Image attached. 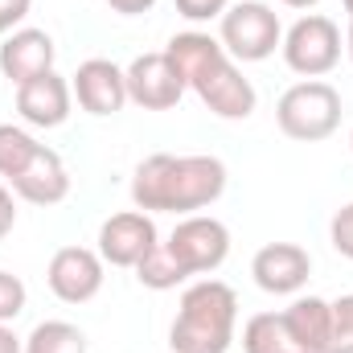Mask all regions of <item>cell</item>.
Listing matches in <instances>:
<instances>
[{"label": "cell", "mask_w": 353, "mask_h": 353, "mask_svg": "<svg viewBox=\"0 0 353 353\" xmlns=\"http://www.w3.org/2000/svg\"><path fill=\"white\" fill-rule=\"evenodd\" d=\"M8 189H12L21 201H29V205H58V201H66V193H70V173H66L62 157L41 144L37 157L8 181Z\"/></svg>", "instance_id": "15"}, {"label": "cell", "mask_w": 353, "mask_h": 353, "mask_svg": "<svg viewBox=\"0 0 353 353\" xmlns=\"http://www.w3.org/2000/svg\"><path fill=\"white\" fill-rule=\"evenodd\" d=\"M37 148H41V144H37L25 128H17V123H0V176L12 181V176L37 157Z\"/></svg>", "instance_id": "20"}, {"label": "cell", "mask_w": 353, "mask_h": 353, "mask_svg": "<svg viewBox=\"0 0 353 353\" xmlns=\"http://www.w3.org/2000/svg\"><path fill=\"white\" fill-rule=\"evenodd\" d=\"M136 279L144 283V288H152V292H169L176 283H185L189 279V271L173 259V251L165 247V243H157L140 263H136Z\"/></svg>", "instance_id": "19"}, {"label": "cell", "mask_w": 353, "mask_h": 353, "mask_svg": "<svg viewBox=\"0 0 353 353\" xmlns=\"http://www.w3.org/2000/svg\"><path fill=\"white\" fill-rule=\"evenodd\" d=\"M226 193V165L218 157L157 152L136 165L132 201L144 214H197Z\"/></svg>", "instance_id": "1"}, {"label": "cell", "mask_w": 353, "mask_h": 353, "mask_svg": "<svg viewBox=\"0 0 353 353\" xmlns=\"http://www.w3.org/2000/svg\"><path fill=\"white\" fill-rule=\"evenodd\" d=\"M107 4H111V12H119V17H144V12L157 8V0H107Z\"/></svg>", "instance_id": "27"}, {"label": "cell", "mask_w": 353, "mask_h": 353, "mask_svg": "<svg viewBox=\"0 0 353 353\" xmlns=\"http://www.w3.org/2000/svg\"><path fill=\"white\" fill-rule=\"evenodd\" d=\"M275 123L288 140L321 144L341 128V94H337V87H329L321 79H304V83H296L279 94Z\"/></svg>", "instance_id": "4"}, {"label": "cell", "mask_w": 353, "mask_h": 353, "mask_svg": "<svg viewBox=\"0 0 353 353\" xmlns=\"http://www.w3.org/2000/svg\"><path fill=\"white\" fill-rule=\"evenodd\" d=\"M333 321H329V353H353V292L337 296L333 304Z\"/></svg>", "instance_id": "21"}, {"label": "cell", "mask_w": 353, "mask_h": 353, "mask_svg": "<svg viewBox=\"0 0 353 353\" xmlns=\"http://www.w3.org/2000/svg\"><path fill=\"white\" fill-rule=\"evenodd\" d=\"M279 316H283L292 341L304 353H329V321H333L329 300H321V296H300V300H292Z\"/></svg>", "instance_id": "16"}, {"label": "cell", "mask_w": 353, "mask_h": 353, "mask_svg": "<svg viewBox=\"0 0 353 353\" xmlns=\"http://www.w3.org/2000/svg\"><path fill=\"white\" fill-rule=\"evenodd\" d=\"M341 4H345V12H350V21H353V0H341Z\"/></svg>", "instance_id": "31"}, {"label": "cell", "mask_w": 353, "mask_h": 353, "mask_svg": "<svg viewBox=\"0 0 353 353\" xmlns=\"http://www.w3.org/2000/svg\"><path fill=\"white\" fill-rule=\"evenodd\" d=\"M345 50H350V62H353V21H350V33H345Z\"/></svg>", "instance_id": "30"}, {"label": "cell", "mask_w": 353, "mask_h": 353, "mask_svg": "<svg viewBox=\"0 0 353 353\" xmlns=\"http://www.w3.org/2000/svg\"><path fill=\"white\" fill-rule=\"evenodd\" d=\"M0 353H25V341H21L8 325H0Z\"/></svg>", "instance_id": "28"}, {"label": "cell", "mask_w": 353, "mask_h": 353, "mask_svg": "<svg viewBox=\"0 0 353 353\" xmlns=\"http://www.w3.org/2000/svg\"><path fill=\"white\" fill-rule=\"evenodd\" d=\"M54 58H58V46L46 29H12L0 46V74L12 87H25V83L50 74Z\"/></svg>", "instance_id": "13"}, {"label": "cell", "mask_w": 353, "mask_h": 353, "mask_svg": "<svg viewBox=\"0 0 353 353\" xmlns=\"http://www.w3.org/2000/svg\"><path fill=\"white\" fill-rule=\"evenodd\" d=\"M279 4H288V8H316L321 0H279Z\"/></svg>", "instance_id": "29"}, {"label": "cell", "mask_w": 353, "mask_h": 353, "mask_svg": "<svg viewBox=\"0 0 353 353\" xmlns=\"http://www.w3.org/2000/svg\"><path fill=\"white\" fill-rule=\"evenodd\" d=\"M70 103H74V90L58 70L17 87V115L29 128H62L70 119Z\"/></svg>", "instance_id": "14"}, {"label": "cell", "mask_w": 353, "mask_h": 353, "mask_svg": "<svg viewBox=\"0 0 353 353\" xmlns=\"http://www.w3.org/2000/svg\"><path fill=\"white\" fill-rule=\"evenodd\" d=\"M350 148H353V132H350Z\"/></svg>", "instance_id": "32"}, {"label": "cell", "mask_w": 353, "mask_h": 353, "mask_svg": "<svg viewBox=\"0 0 353 353\" xmlns=\"http://www.w3.org/2000/svg\"><path fill=\"white\" fill-rule=\"evenodd\" d=\"M329 239H333V251H337V255L353 259V201L333 214V222H329Z\"/></svg>", "instance_id": "23"}, {"label": "cell", "mask_w": 353, "mask_h": 353, "mask_svg": "<svg viewBox=\"0 0 353 353\" xmlns=\"http://www.w3.org/2000/svg\"><path fill=\"white\" fill-rule=\"evenodd\" d=\"M12 226H17V201H12V189L0 185V239L12 234Z\"/></svg>", "instance_id": "26"}, {"label": "cell", "mask_w": 353, "mask_h": 353, "mask_svg": "<svg viewBox=\"0 0 353 353\" xmlns=\"http://www.w3.org/2000/svg\"><path fill=\"white\" fill-rule=\"evenodd\" d=\"M251 275L271 296H296L312 275V255L300 243H267L251 259Z\"/></svg>", "instance_id": "12"}, {"label": "cell", "mask_w": 353, "mask_h": 353, "mask_svg": "<svg viewBox=\"0 0 353 353\" xmlns=\"http://www.w3.org/2000/svg\"><path fill=\"white\" fill-rule=\"evenodd\" d=\"M185 21H214L230 8V0H173Z\"/></svg>", "instance_id": "24"}, {"label": "cell", "mask_w": 353, "mask_h": 353, "mask_svg": "<svg viewBox=\"0 0 353 353\" xmlns=\"http://www.w3.org/2000/svg\"><path fill=\"white\" fill-rule=\"evenodd\" d=\"M70 90L79 99V107L87 115H119L123 103H128V79H123V66H115L111 58H87L74 79H70Z\"/></svg>", "instance_id": "11"}, {"label": "cell", "mask_w": 353, "mask_h": 353, "mask_svg": "<svg viewBox=\"0 0 353 353\" xmlns=\"http://www.w3.org/2000/svg\"><path fill=\"white\" fill-rule=\"evenodd\" d=\"M25 353H87V333L70 321H41L25 337Z\"/></svg>", "instance_id": "18"}, {"label": "cell", "mask_w": 353, "mask_h": 353, "mask_svg": "<svg viewBox=\"0 0 353 353\" xmlns=\"http://www.w3.org/2000/svg\"><path fill=\"white\" fill-rule=\"evenodd\" d=\"M218 21V41L234 62H267L283 46V25L263 0H239Z\"/></svg>", "instance_id": "5"}, {"label": "cell", "mask_w": 353, "mask_h": 353, "mask_svg": "<svg viewBox=\"0 0 353 353\" xmlns=\"http://www.w3.org/2000/svg\"><path fill=\"white\" fill-rule=\"evenodd\" d=\"M161 243L157 234V222L144 214V210H123V214H111L103 226H99V255L103 263L111 267H132Z\"/></svg>", "instance_id": "9"}, {"label": "cell", "mask_w": 353, "mask_h": 353, "mask_svg": "<svg viewBox=\"0 0 353 353\" xmlns=\"http://www.w3.org/2000/svg\"><path fill=\"white\" fill-rule=\"evenodd\" d=\"M283 62L292 74L300 79H325L337 62H341V29L337 21L321 17V12H308L300 17L288 33H283Z\"/></svg>", "instance_id": "6"}, {"label": "cell", "mask_w": 353, "mask_h": 353, "mask_svg": "<svg viewBox=\"0 0 353 353\" xmlns=\"http://www.w3.org/2000/svg\"><path fill=\"white\" fill-rule=\"evenodd\" d=\"M165 54L181 70L185 87L193 90L218 119H251L255 115L259 94L251 87V79H243V70L234 66V58L222 50L218 37L189 29V33H176Z\"/></svg>", "instance_id": "2"}, {"label": "cell", "mask_w": 353, "mask_h": 353, "mask_svg": "<svg viewBox=\"0 0 353 353\" xmlns=\"http://www.w3.org/2000/svg\"><path fill=\"white\" fill-rule=\"evenodd\" d=\"M25 300H29V292H25L21 275L0 271V325H12L25 312Z\"/></svg>", "instance_id": "22"}, {"label": "cell", "mask_w": 353, "mask_h": 353, "mask_svg": "<svg viewBox=\"0 0 353 353\" xmlns=\"http://www.w3.org/2000/svg\"><path fill=\"white\" fill-rule=\"evenodd\" d=\"M103 255L90 251V247H62L54 251L50 271H46V283L50 292L62 300V304H87L99 296L103 288Z\"/></svg>", "instance_id": "10"}, {"label": "cell", "mask_w": 353, "mask_h": 353, "mask_svg": "<svg viewBox=\"0 0 353 353\" xmlns=\"http://www.w3.org/2000/svg\"><path fill=\"white\" fill-rule=\"evenodd\" d=\"M165 247L189 275H210L230 255V230H226V222H218L210 214H185Z\"/></svg>", "instance_id": "7"}, {"label": "cell", "mask_w": 353, "mask_h": 353, "mask_svg": "<svg viewBox=\"0 0 353 353\" xmlns=\"http://www.w3.org/2000/svg\"><path fill=\"white\" fill-rule=\"evenodd\" d=\"M243 350L247 353H304L279 312H255L247 325H243Z\"/></svg>", "instance_id": "17"}, {"label": "cell", "mask_w": 353, "mask_h": 353, "mask_svg": "<svg viewBox=\"0 0 353 353\" xmlns=\"http://www.w3.org/2000/svg\"><path fill=\"white\" fill-rule=\"evenodd\" d=\"M239 329V296L222 279H197L181 292V308L169 329L173 353H226Z\"/></svg>", "instance_id": "3"}, {"label": "cell", "mask_w": 353, "mask_h": 353, "mask_svg": "<svg viewBox=\"0 0 353 353\" xmlns=\"http://www.w3.org/2000/svg\"><path fill=\"white\" fill-rule=\"evenodd\" d=\"M33 0H0V37H8L25 17H29Z\"/></svg>", "instance_id": "25"}, {"label": "cell", "mask_w": 353, "mask_h": 353, "mask_svg": "<svg viewBox=\"0 0 353 353\" xmlns=\"http://www.w3.org/2000/svg\"><path fill=\"white\" fill-rule=\"evenodd\" d=\"M123 79H128V103H136V107H144V111H169L181 103V94H185V79H181V70L173 66V58L161 50V54H140L128 70H123Z\"/></svg>", "instance_id": "8"}]
</instances>
